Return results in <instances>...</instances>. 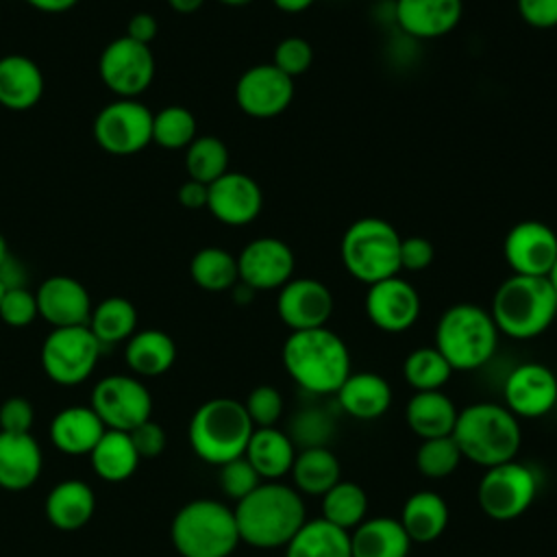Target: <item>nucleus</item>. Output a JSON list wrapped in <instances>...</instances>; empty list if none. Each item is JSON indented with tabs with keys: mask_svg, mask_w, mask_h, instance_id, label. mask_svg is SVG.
<instances>
[{
	"mask_svg": "<svg viewBox=\"0 0 557 557\" xmlns=\"http://www.w3.org/2000/svg\"><path fill=\"white\" fill-rule=\"evenodd\" d=\"M235 522L239 540L255 548L285 546L307 520L302 494L281 481H263L237 500Z\"/></svg>",
	"mask_w": 557,
	"mask_h": 557,
	"instance_id": "f257e3e1",
	"label": "nucleus"
},
{
	"mask_svg": "<svg viewBox=\"0 0 557 557\" xmlns=\"http://www.w3.org/2000/svg\"><path fill=\"white\" fill-rule=\"evenodd\" d=\"M281 359L292 381L311 394H335L350 374V350L329 326L292 331Z\"/></svg>",
	"mask_w": 557,
	"mask_h": 557,
	"instance_id": "f03ea898",
	"label": "nucleus"
},
{
	"mask_svg": "<svg viewBox=\"0 0 557 557\" xmlns=\"http://www.w3.org/2000/svg\"><path fill=\"white\" fill-rule=\"evenodd\" d=\"M453 440L457 442L461 457L492 468L516 459L522 431L518 418L498 403H474L457 413L453 429Z\"/></svg>",
	"mask_w": 557,
	"mask_h": 557,
	"instance_id": "7ed1b4c3",
	"label": "nucleus"
},
{
	"mask_svg": "<svg viewBox=\"0 0 557 557\" xmlns=\"http://www.w3.org/2000/svg\"><path fill=\"white\" fill-rule=\"evenodd\" d=\"M498 333L511 339H533L557 318V294L546 276H507L490 305Z\"/></svg>",
	"mask_w": 557,
	"mask_h": 557,
	"instance_id": "20e7f679",
	"label": "nucleus"
},
{
	"mask_svg": "<svg viewBox=\"0 0 557 557\" xmlns=\"http://www.w3.org/2000/svg\"><path fill=\"white\" fill-rule=\"evenodd\" d=\"M498 335L490 309L474 302H455L440 315L433 346L444 355L453 370L470 372L494 357Z\"/></svg>",
	"mask_w": 557,
	"mask_h": 557,
	"instance_id": "39448f33",
	"label": "nucleus"
},
{
	"mask_svg": "<svg viewBox=\"0 0 557 557\" xmlns=\"http://www.w3.org/2000/svg\"><path fill=\"white\" fill-rule=\"evenodd\" d=\"M255 431L244 403L235 398H211L202 403L189 422L194 453L213 466H222L246 453Z\"/></svg>",
	"mask_w": 557,
	"mask_h": 557,
	"instance_id": "423d86ee",
	"label": "nucleus"
},
{
	"mask_svg": "<svg viewBox=\"0 0 557 557\" xmlns=\"http://www.w3.org/2000/svg\"><path fill=\"white\" fill-rule=\"evenodd\" d=\"M400 239L387 220L366 215L344 231L339 259L352 278L372 285L400 274Z\"/></svg>",
	"mask_w": 557,
	"mask_h": 557,
	"instance_id": "0eeeda50",
	"label": "nucleus"
},
{
	"mask_svg": "<svg viewBox=\"0 0 557 557\" xmlns=\"http://www.w3.org/2000/svg\"><path fill=\"white\" fill-rule=\"evenodd\" d=\"M239 542L233 509L213 498L183 505L172 520V544L183 557H231Z\"/></svg>",
	"mask_w": 557,
	"mask_h": 557,
	"instance_id": "6e6552de",
	"label": "nucleus"
},
{
	"mask_svg": "<svg viewBox=\"0 0 557 557\" xmlns=\"http://www.w3.org/2000/svg\"><path fill=\"white\" fill-rule=\"evenodd\" d=\"M535 494V470L516 459L485 468L476 487L479 507L496 522H507L522 516L533 505Z\"/></svg>",
	"mask_w": 557,
	"mask_h": 557,
	"instance_id": "1a4fd4ad",
	"label": "nucleus"
},
{
	"mask_svg": "<svg viewBox=\"0 0 557 557\" xmlns=\"http://www.w3.org/2000/svg\"><path fill=\"white\" fill-rule=\"evenodd\" d=\"M100 350L87 324L52 329L41 346V366L54 383L78 385L94 372Z\"/></svg>",
	"mask_w": 557,
	"mask_h": 557,
	"instance_id": "9d476101",
	"label": "nucleus"
},
{
	"mask_svg": "<svg viewBox=\"0 0 557 557\" xmlns=\"http://www.w3.org/2000/svg\"><path fill=\"white\" fill-rule=\"evenodd\" d=\"M94 139L109 154H137L152 141V111L137 98H117L98 111Z\"/></svg>",
	"mask_w": 557,
	"mask_h": 557,
	"instance_id": "9b49d317",
	"label": "nucleus"
},
{
	"mask_svg": "<svg viewBox=\"0 0 557 557\" xmlns=\"http://www.w3.org/2000/svg\"><path fill=\"white\" fill-rule=\"evenodd\" d=\"M100 81L117 98H137L154 78V57L150 46L122 35L104 46L98 59Z\"/></svg>",
	"mask_w": 557,
	"mask_h": 557,
	"instance_id": "f8f14e48",
	"label": "nucleus"
},
{
	"mask_svg": "<svg viewBox=\"0 0 557 557\" xmlns=\"http://www.w3.org/2000/svg\"><path fill=\"white\" fill-rule=\"evenodd\" d=\"M91 409L107 429L128 433L150 420L152 398L146 385L137 379L111 374L96 383L91 392Z\"/></svg>",
	"mask_w": 557,
	"mask_h": 557,
	"instance_id": "ddd939ff",
	"label": "nucleus"
},
{
	"mask_svg": "<svg viewBox=\"0 0 557 557\" xmlns=\"http://www.w3.org/2000/svg\"><path fill=\"white\" fill-rule=\"evenodd\" d=\"M294 78L272 63H257L242 72L235 83V102L248 117L270 120L281 115L294 100Z\"/></svg>",
	"mask_w": 557,
	"mask_h": 557,
	"instance_id": "4468645a",
	"label": "nucleus"
},
{
	"mask_svg": "<svg viewBox=\"0 0 557 557\" xmlns=\"http://www.w3.org/2000/svg\"><path fill=\"white\" fill-rule=\"evenodd\" d=\"M239 281L255 292L281 289L294 278L296 257L287 242L281 237L263 235L250 239L237 255Z\"/></svg>",
	"mask_w": 557,
	"mask_h": 557,
	"instance_id": "2eb2a0df",
	"label": "nucleus"
},
{
	"mask_svg": "<svg viewBox=\"0 0 557 557\" xmlns=\"http://www.w3.org/2000/svg\"><path fill=\"white\" fill-rule=\"evenodd\" d=\"M503 400L516 418H542L557 405V376L544 363H520L503 383Z\"/></svg>",
	"mask_w": 557,
	"mask_h": 557,
	"instance_id": "dca6fc26",
	"label": "nucleus"
},
{
	"mask_svg": "<svg viewBox=\"0 0 557 557\" xmlns=\"http://www.w3.org/2000/svg\"><path fill=\"white\" fill-rule=\"evenodd\" d=\"M335 309L333 292L326 283L302 276L289 278L276 296V313L289 331L326 326Z\"/></svg>",
	"mask_w": 557,
	"mask_h": 557,
	"instance_id": "f3484780",
	"label": "nucleus"
},
{
	"mask_svg": "<svg viewBox=\"0 0 557 557\" xmlns=\"http://www.w3.org/2000/svg\"><path fill=\"white\" fill-rule=\"evenodd\" d=\"M366 315L383 333H403L411 329L420 315V294L400 274L368 285Z\"/></svg>",
	"mask_w": 557,
	"mask_h": 557,
	"instance_id": "a211bd4d",
	"label": "nucleus"
},
{
	"mask_svg": "<svg viewBox=\"0 0 557 557\" xmlns=\"http://www.w3.org/2000/svg\"><path fill=\"white\" fill-rule=\"evenodd\" d=\"M503 255L511 274L546 276L557 259V233L540 220L516 222L505 235Z\"/></svg>",
	"mask_w": 557,
	"mask_h": 557,
	"instance_id": "6ab92c4d",
	"label": "nucleus"
},
{
	"mask_svg": "<svg viewBox=\"0 0 557 557\" xmlns=\"http://www.w3.org/2000/svg\"><path fill=\"white\" fill-rule=\"evenodd\" d=\"M207 209L226 226H246L259 218L263 191L252 176L228 170L209 185Z\"/></svg>",
	"mask_w": 557,
	"mask_h": 557,
	"instance_id": "aec40b11",
	"label": "nucleus"
},
{
	"mask_svg": "<svg viewBox=\"0 0 557 557\" xmlns=\"http://www.w3.org/2000/svg\"><path fill=\"white\" fill-rule=\"evenodd\" d=\"M39 315L52 326H83L91 315V298L87 287L65 274H54L41 281L35 292Z\"/></svg>",
	"mask_w": 557,
	"mask_h": 557,
	"instance_id": "412c9836",
	"label": "nucleus"
},
{
	"mask_svg": "<svg viewBox=\"0 0 557 557\" xmlns=\"http://www.w3.org/2000/svg\"><path fill=\"white\" fill-rule=\"evenodd\" d=\"M463 15V0H396L398 28L413 39H440L453 33Z\"/></svg>",
	"mask_w": 557,
	"mask_h": 557,
	"instance_id": "4be33fe9",
	"label": "nucleus"
},
{
	"mask_svg": "<svg viewBox=\"0 0 557 557\" xmlns=\"http://www.w3.org/2000/svg\"><path fill=\"white\" fill-rule=\"evenodd\" d=\"M41 448L30 433L0 431V487L20 492L30 487L41 472Z\"/></svg>",
	"mask_w": 557,
	"mask_h": 557,
	"instance_id": "5701e85b",
	"label": "nucleus"
},
{
	"mask_svg": "<svg viewBox=\"0 0 557 557\" xmlns=\"http://www.w3.org/2000/svg\"><path fill=\"white\" fill-rule=\"evenodd\" d=\"M335 394L339 407L357 420H376L392 405V385L376 372H350Z\"/></svg>",
	"mask_w": 557,
	"mask_h": 557,
	"instance_id": "b1692460",
	"label": "nucleus"
},
{
	"mask_svg": "<svg viewBox=\"0 0 557 557\" xmlns=\"http://www.w3.org/2000/svg\"><path fill=\"white\" fill-rule=\"evenodd\" d=\"M44 96V74L39 65L24 54L0 59V104L11 111H26Z\"/></svg>",
	"mask_w": 557,
	"mask_h": 557,
	"instance_id": "393cba45",
	"label": "nucleus"
},
{
	"mask_svg": "<svg viewBox=\"0 0 557 557\" xmlns=\"http://www.w3.org/2000/svg\"><path fill=\"white\" fill-rule=\"evenodd\" d=\"M411 544L400 520L389 516L366 518L350 531L352 557H407Z\"/></svg>",
	"mask_w": 557,
	"mask_h": 557,
	"instance_id": "a878e982",
	"label": "nucleus"
},
{
	"mask_svg": "<svg viewBox=\"0 0 557 557\" xmlns=\"http://www.w3.org/2000/svg\"><path fill=\"white\" fill-rule=\"evenodd\" d=\"M244 457L263 481H278L292 472L296 448L292 437L276 426H259L252 431Z\"/></svg>",
	"mask_w": 557,
	"mask_h": 557,
	"instance_id": "bb28decb",
	"label": "nucleus"
},
{
	"mask_svg": "<svg viewBox=\"0 0 557 557\" xmlns=\"http://www.w3.org/2000/svg\"><path fill=\"white\" fill-rule=\"evenodd\" d=\"M457 413L459 409L442 389L416 392L405 407V420L420 440L453 435Z\"/></svg>",
	"mask_w": 557,
	"mask_h": 557,
	"instance_id": "cd10ccee",
	"label": "nucleus"
},
{
	"mask_svg": "<svg viewBox=\"0 0 557 557\" xmlns=\"http://www.w3.org/2000/svg\"><path fill=\"white\" fill-rule=\"evenodd\" d=\"M107 426L91 407H67L52 418V444L67 455H89Z\"/></svg>",
	"mask_w": 557,
	"mask_h": 557,
	"instance_id": "c85d7f7f",
	"label": "nucleus"
},
{
	"mask_svg": "<svg viewBox=\"0 0 557 557\" xmlns=\"http://www.w3.org/2000/svg\"><path fill=\"white\" fill-rule=\"evenodd\" d=\"M96 509L94 492L78 479L61 481L46 498V516L52 527L61 531H76L85 527Z\"/></svg>",
	"mask_w": 557,
	"mask_h": 557,
	"instance_id": "c756f323",
	"label": "nucleus"
},
{
	"mask_svg": "<svg viewBox=\"0 0 557 557\" xmlns=\"http://www.w3.org/2000/svg\"><path fill=\"white\" fill-rule=\"evenodd\" d=\"M398 520L411 542L429 544L446 531L448 505L437 492L422 490L405 500Z\"/></svg>",
	"mask_w": 557,
	"mask_h": 557,
	"instance_id": "7c9ffc66",
	"label": "nucleus"
},
{
	"mask_svg": "<svg viewBox=\"0 0 557 557\" xmlns=\"http://www.w3.org/2000/svg\"><path fill=\"white\" fill-rule=\"evenodd\" d=\"M285 557H352L350 533L324 518L305 520L285 544Z\"/></svg>",
	"mask_w": 557,
	"mask_h": 557,
	"instance_id": "2f4dec72",
	"label": "nucleus"
},
{
	"mask_svg": "<svg viewBox=\"0 0 557 557\" xmlns=\"http://www.w3.org/2000/svg\"><path fill=\"white\" fill-rule=\"evenodd\" d=\"M289 474L300 494L324 496L337 481H342V466L326 446H307L296 453Z\"/></svg>",
	"mask_w": 557,
	"mask_h": 557,
	"instance_id": "473e14b6",
	"label": "nucleus"
},
{
	"mask_svg": "<svg viewBox=\"0 0 557 557\" xmlns=\"http://www.w3.org/2000/svg\"><path fill=\"white\" fill-rule=\"evenodd\" d=\"M124 357L135 374L159 376L172 368L176 359V344L165 331L146 329L128 337Z\"/></svg>",
	"mask_w": 557,
	"mask_h": 557,
	"instance_id": "72a5a7b5",
	"label": "nucleus"
},
{
	"mask_svg": "<svg viewBox=\"0 0 557 557\" xmlns=\"http://www.w3.org/2000/svg\"><path fill=\"white\" fill-rule=\"evenodd\" d=\"M89 457L96 474L111 483L128 479L139 463V455L131 442V435L113 429L102 433Z\"/></svg>",
	"mask_w": 557,
	"mask_h": 557,
	"instance_id": "f704fd0d",
	"label": "nucleus"
},
{
	"mask_svg": "<svg viewBox=\"0 0 557 557\" xmlns=\"http://www.w3.org/2000/svg\"><path fill=\"white\" fill-rule=\"evenodd\" d=\"M189 276L205 292H231L239 281L237 257L226 248L205 246L191 257Z\"/></svg>",
	"mask_w": 557,
	"mask_h": 557,
	"instance_id": "c9c22d12",
	"label": "nucleus"
},
{
	"mask_svg": "<svg viewBox=\"0 0 557 557\" xmlns=\"http://www.w3.org/2000/svg\"><path fill=\"white\" fill-rule=\"evenodd\" d=\"M89 331L96 335L100 346H113L128 339L137 326V311L131 300L111 296L100 300L89 315Z\"/></svg>",
	"mask_w": 557,
	"mask_h": 557,
	"instance_id": "e433bc0d",
	"label": "nucleus"
},
{
	"mask_svg": "<svg viewBox=\"0 0 557 557\" xmlns=\"http://www.w3.org/2000/svg\"><path fill=\"white\" fill-rule=\"evenodd\" d=\"M368 513V494L355 481H337L322 496V516L326 522L352 531L357 524L366 520Z\"/></svg>",
	"mask_w": 557,
	"mask_h": 557,
	"instance_id": "4c0bfd02",
	"label": "nucleus"
},
{
	"mask_svg": "<svg viewBox=\"0 0 557 557\" xmlns=\"http://www.w3.org/2000/svg\"><path fill=\"white\" fill-rule=\"evenodd\" d=\"M228 148L215 135H200L185 148V170L191 181L211 185L228 172Z\"/></svg>",
	"mask_w": 557,
	"mask_h": 557,
	"instance_id": "58836bf2",
	"label": "nucleus"
},
{
	"mask_svg": "<svg viewBox=\"0 0 557 557\" xmlns=\"http://www.w3.org/2000/svg\"><path fill=\"white\" fill-rule=\"evenodd\" d=\"M455 370L435 346H420L403 361V376L416 392L442 389Z\"/></svg>",
	"mask_w": 557,
	"mask_h": 557,
	"instance_id": "ea45409f",
	"label": "nucleus"
},
{
	"mask_svg": "<svg viewBox=\"0 0 557 557\" xmlns=\"http://www.w3.org/2000/svg\"><path fill=\"white\" fill-rule=\"evenodd\" d=\"M198 124L187 107L170 104L152 113V141L165 150L187 148L198 135Z\"/></svg>",
	"mask_w": 557,
	"mask_h": 557,
	"instance_id": "a19ab883",
	"label": "nucleus"
},
{
	"mask_svg": "<svg viewBox=\"0 0 557 557\" xmlns=\"http://www.w3.org/2000/svg\"><path fill=\"white\" fill-rule=\"evenodd\" d=\"M461 459V450L453 435H444L422 440L416 453V468L426 479H446L457 470Z\"/></svg>",
	"mask_w": 557,
	"mask_h": 557,
	"instance_id": "79ce46f5",
	"label": "nucleus"
},
{
	"mask_svg": "<svg viewBox=\"0 0 557 557\" xmlns=\"http://www.w3.org/2000/svg\"><path fill=\"white\" fill-rule=\"evenodd\" d=\"M313 63V48L305 37L289 35L283 37L272 54V65H276L289 78L305 74Z\"/></svg>",
	"mask_w": 557,
	"mask_h": 557,
	"instance_id": "37998d69",
	"label": "nucleus"
},
{
	"mask_svg": "<svg viewBox=\"0 0 557 557\" xmlns=\"http://www.w3.org/2000/svg\"><path fill=\"white\" fill-rule=\"evenodd\" d=\"M220 487L222 492L233 498V500H242L244 496H248L257 485L263 483V479L257 474V470L252 468V463L242 455L237 459H231L226 463L220 466V474H218Z\"/></svg>",
	"mask_w": 557,
	"mask_h": 557,
	"instance_id": "c03bdc74",
	"label": "nucleus"
},
{
	"mask_svg": "<svg viewBox=\"0 0 557 557\" xmlns=\"http://www.w3.org/2000/svg\"><path fill=\"white\" fill-rule=\"evenodd\" d=\"M246 413L252 420L255 429L274 426L283 416V396L272 385H257L244 400Z\"/></svg>",
	"mask_w": 557,
	"mask_h": 557,
	"instance_id": "a18cd8bd",
	"label": "nucleus"
},
{
	"mask_svg": "<svg viewBox=\"0 0 557 557\" xmlns=\"http://www.w3.org/2000/svg\"><path fill=\"white\" fill-rule=\"evenodd\" d=\"M37 315H39L37 298L30 289H26L24 285L4 289L0 300V320L4 324L22 329V326H28Z\"/></svg>",
	"mask_w": 557,
	"mask_h": 557,
	"instance_id": "49530a36",
	"label": "nucleus"
},
{
	"mask_svg": "<svg viewBox=\"0 0 557 557\" xmlns=\"http://www.w3.org/2000/svg\"><path fill=\"white\" fill-rule=\"evenodd\" d=\"M435 248L422 235H409L400 239V272H422L433 263Z\"/></svg>",
	"mask_w": 557,
	"mask_h": 557,
	"instance_id": "de8ad7c7",
	"label": "nucleus"
},
{
	"mask_svg": "<svg viewBox=\"0 0 557 557\" xmlns=\"http://www.w3.org/2000/svg\"><path fill=\"white\" fill-rule=\"evenodd\" d=\"M33 418V405L22 396L7 398L0 405V431L4 433H30Z\"/></svg>",
	"mask_w": 557,
	"mask_h": 557,
	"instance_id": "09e8293b",
	"label": "nucleus"
},
{
	"mask_svg": "<svg viewBox=\"0 0 557 557\" xmlns=\"http://www.w3.org/2000/svg\"><path fill=\"white\" fill-rule=\"evenodd\" d=\"M128 435H131V442H133L139 459H152V457L161 455L165 448V431L152 420L141 422L139 426L128 431Z\"/></svg>",
	"mask_w": 557,
	"mask_h": 557,
	"instance_id": "8fccbe9b",
	"label": "nucleus"
},
{
	"mask_svg": "<svg viewBox=\"0 0 557 557\" xmlns=\"http://www.w3.org/2000/svg\"><path fill=\"white\" fill-rule=\"evenodd\" d=\"M518 13L531 28H555L557 26V0H516Z\"/></svg>",
	"mask_w": 557,
	"mask_h": 557,
	"instance_id": "3c124183",
	"label": "nucleus"
},
{
	"mask_svg": "<svg viewBox=\"0 0 557 557\" xmlns=\"http://www.w3.org/2000/svg\"><path fill=\"white\" fill-rule=\"evenodd\" d=\"M159 33V22L152 13H135L131 20H128V28H126V37H131L133 41H139V44H146L150 46L152 39L157 37Z\"/></svg>",
	"mask_w": 557,
	"mask_h": 557,
	"instance_id": "603ef678",
	"label": "nucleus"
},
{
	"mask_svg": "<svg viewBox=\"0 0 557 557\" xmlns=\"http://www.w3.org/2000/svg\"><path fill=\"white\" fill-rule=\"evenodd\" d=\"M176 198H178V202H181L185 209H191V211H196V209H207L209 185L187 178V181L178 187Z\"/></svg>",
	"mask_w": 557,
	"mask_h": 557,
	"instance_id": "864d4df0",
	"label": "nucleus"
},
{
	"mask_svg": "<svg viewBox=\"0 0 557 557\" xmlns=\"http://www.w3.org/2000/svg\"><path fill=\"white\" fill-rule=\"evenodd\" d=\"M33 9L41 11V13H65L70 9H74V4L78 0H26Z\"/></svg>",
	"mask_w": 557,
	"mask_h": 557,
	"instance_id": "5fc2aeb1",
	"label": "nucleus"
},
{
	"mask_svg": "<svg viewBox=\"0 0 557 557\" xmlns=\"http://www.w3.org/2000/svg\"><path fill=\"white\" fill-rule=\"evenodd\" d=\"M274 7L283 13H289V15H296V13H302L307 11L315 0H272Z\"/></svg>",
	"mask_w": 557,
	"mask_h": 557,
	"instance_id": "6e6d98bb",
	"label": "nucleus"
},
{
	"mask_svg": "<svg viewBox=\"0 0 557 557\" xmlns=\"http://www.w3.org/2000/svg\"><path fill=\"white\" fill-rule=\"evenodd\" d=\"M168 4L172 11H176L181 15H191L205 4V0H168Z\"/></svg>",
	"mask_w": 557,
	"mask_h": 557,
	"instance_id": "4d7b16f0",
	"label": "nucleus"
},
{
	"mask_svg": "<svg viewBox=\"0 0 557 557\" xmlns=\"http://www.w3.org/2000/svg\"><path fill=\"white\" fill-rule=\"evenodd\" d=\"M7 261H9V246H7L4 235L0 233V268H2Z\"/></svg>",
	"mask_w": 557,
	"mask_h": 557,
	"instance_id": "13d9d810",
	"label": "nucleus"
},
{
	"mask_svg": "<svg viewBox=\"0 0 557 557\" xmlns=\"http://www.w3.org/2000/svg\"><path fill=\"white\" fill-rule=\"evenodd\" d=\"M546 278H548V283H550V287L555 289V294H557V259L553 261V265H550V270H548V274H546Z\"/></svg>",
	"mask_w": 557,
	"mask_h": 557,
	"instance_id": "bf43d9fd",
	"label": "nucleus"
},
{
	"mask_svg": "<svg viewBox=\"0 0 557 557\" xmlns=\"http://www.w3.org/2000/svg\"><path fill=\"white\" fill-rule=\"evenodd\" d=\"M218 2H222L226 7H246V4H250L255 0H218Z\"/></svg>",
	"mask_w": 557,
	"mask_h": 557,
	"instance_id": "052dcab7",
	"label": "nucleus"
},
{
	"mask_svg": "<svg viewBox=\"0 0 557 557\" xmlns=\"http://www.w3.org/2000/svg\"><path fill=\"white\" fill-rule=\"evenodd\" d=\"M4 289H7V285H4V281L0 278V300H2V294H4Z\"/></svg>",
	"mask_w": 557,
	"mask_h": 557,
	"instance_id": "680f3d73",
	"label": "nucleus"
}]
</instances>
